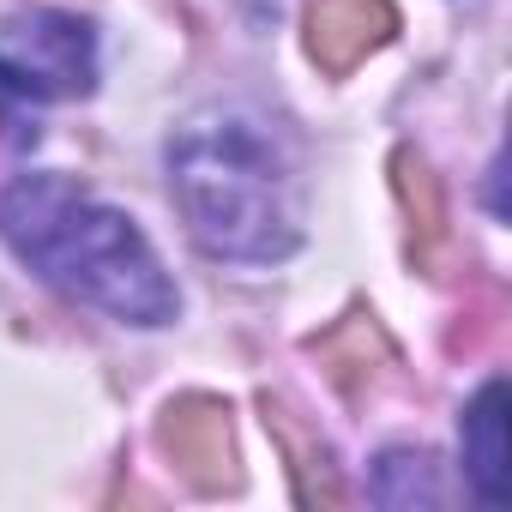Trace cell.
I'll return each instance as SVG.
<instances>
[{
    "instance_id": "1",
    "label": "cell",
    "mask_w": 512,
    "mask_h": 512,
    "mask_svg": "<svg viewBox=\"0 0 512 512\" xmlns=\"http://www.w3.org/2000/svg\"><path fill=\"white\" fill-rule=\"evenodd\" d=\"M169 193L211 260L272 266L302 247L296 145L253 109H199L175 127Z\"/></svg>"
},
{
    "instance_id": "2",
    "label": "cell",
    "mask_w": 512,
    "mask_h": 512,
    "mask_svg": "<svg viewBox=\"0 0 512 512\" xmlns=\"http://www.w3.org/2000/svg\"><path fill=\"white\" fill-rule=\"evenodd\" d=\"M0 241L43 284L121 326H169L181 314V296L139 223L67 175H19L0 193Z\"/></svg>"
},
{
    "instance_id": "3",
    "label": "cell",
    "mask_w": 512,
    "mask_h": 512,
    "mask_svg": "<svg viewBox=\"0 0 512 512\" xmlns=\"http://www.w3.org/2000/svg\"><path fill=\"white\" fill-rule=\"evenodd\" d=\"M97 85V31L79 13L31 7L0 25V91L19 103H67Z\"/></svg>"
},
{
    "instance_id": "4",
    "label": "cell",
    "mask_w": 512,
    "mask_h": 512,
    "mask_svg": "<svg viewBox=\"0 0 512 512\" xmlns=\"http://www.w3.org/2000/svg\"><path fill=\"white\" fill-rule=\"evenodd\" d=\"M157 446L163 458L181 470L187 488L199 494H223L235 488V428H229V404L217 398H175L163 416H157Z\"/></svg>"
},
{
    "instance_id": "5",
    "label": "cell",
    "mask_w": 512,
    "mask_h": 512,
    "mask_svg": "<svg viewBox=\"0 0 512 512\" xmlns=\"http://www.w3.org/2000/svg\"><path fill=\"white\" fill-rule=\"evenodd\" d=\"M302 25H308V55L320 73H350L374 49L392 43L398 7L392 0H302Z\"/></svg>"
},
{
    "instance_id": "6",
    "label": "cell",
    "mask_w": 512,
    "mask_h": 512,
    "mask_svg": "<svg viewBox=\"0 0 512 512\" xmlns=\"http://www.w3.org/2000/svg\"><path fill=\"white\" fill-rule=\"evenodd\" d=\"M458 440H464V476H470V488L488 506H500L506 500V380H488L470 398Z\"/></svg>"
},
{
    "instance_id": "7",
    "label": "cell",
    "mask_w": 512,
    "mask_h": 512,
    "mask_svg": "<svg viewBox=\"0 0 512 512\" xmlns=\"http://www.w3.org/2000/svg\"><path fill=\"white\" fill-rule=\"evenodd\" d=\"M266 410V428L278 434L284 458H290V476H296V500L302 506H344V482H338V464H332V446L278 398H260Z\"/></svg>"
},
{
    "instance_id": "8",
    "label": "cell",
    "mask_w": 512,
    "mask_h": 512,
    "mask_svg": "<svg viewBox=\"0 0 512 512\" xmlns=\"http://www.w3.org/2000/svg\"><path fill=\"white\" fill-rule=\"evenodd\" d=\"M314 356L326 362V374H332V386L344 398H362V386L380 368H392V344H386V332L368 314H344L326 338H314Z\"/></svg>"
},
{
    "instance_id": "9",
    "label": "cell",
    "mask_w": 512,
    "mask_h": 512,
    "mask_svg": "<svg viewBox=\"0 0 512 512\" xmlns=\"http://www.w3.org/2000/svg\"><path fill=\"white\" fill-rule=\"evenodd\" d=\"M392 187H398V205L410 217V253L422 266H434V253L446 241V199H440V181L428 169L422 151H398L392 157Z\"/></svg>"
},
{
    "instance_id": "10",
    "label": "cell",
    "mask_w": 512,
    "mask_h": 512,
    "mask_svg": "<svg viewBox=\"0 0 512 512\" xmlns=\"http://www.w3.org/2000/svg\"><path fill=\"white\" fill-rule=\"evenodd\" d=\"M374 500L380 506H440V476L434 458L416 446H392L374 464Z\"/></svg>"
}]
</instances>
